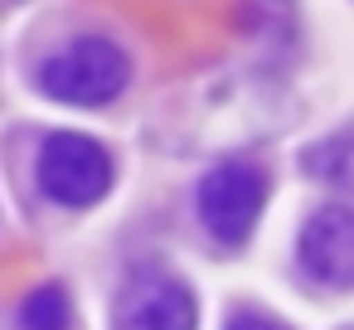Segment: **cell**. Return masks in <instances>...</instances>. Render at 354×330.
Masks as SVG:
<instances>
[{"mask_svg":"<svg viewBox=\"0 0 354 330\" xmlns=\"http://www.w3.org/2000/svg\"><path fill=\"white\" fill-rule=\"evenodd\" d=\"M344 330H354V320H349V325H344Z\"/></svg>","mask_w":354,"mask_h":330,"instance_id":"obj_9","label":"cell"},{"mask_svg":"<svg viewBox=\"0 0 354 330\" xmlns=\"http://www.w3.org/2000/svg\"><path fill=\"white\" fill-rule=\"evenodd\" d=\"M68 325H73V296L59 282H44L20 301V330H68Z\"/></svg>","mask_w":354,"mask_h":330,"instance_id":"obj_7","label":"cell"},{"mask_svg":"<svg viewBox=\"0 0 354 330\" xmlns=\"http://www.w3.org/2000/svg\"><path fill=\"white\" fill-rule=\"evenodd\" d=\"M117 330H199L194 286L175 272H136L117 296Z\"/></svg>","mask_w":354,"mask_h":330,"instance_id":"obj_5","label":"cell"},{"mask_svg":"<svg viewBox=\"0 0 354 330\" xmlns=\"http://www.w3.org/2000/svg\"><path fill=\"white\" fill-rule=\"evenodd\" d=\"M296 272L330 296H354V204L325 199L296 228Z\"/></svg>","mask_w":354,"mask_h":330,"instance_id":"obj_4","label":"cell"},{"mask_svg":"<svg viewBox=\"0 0 354 330\" xmlns=\"http://www.w3.org/2000/svg\"><path fill=\"white\" fill-rule=\"evenodd\" d=\"M127 83H131V59L107 35H88L59 49L39 68V93L64 107H107L127 93Z\"/></svg>","mask_w":354,"mask_h":330,"instance_id":"obj_2","label":"cell"},{"mask_svg":"<svg viewBox=\"0 0 354 330\" xmlns=\"http://www.w3.org/2000/svg\"><path fill=\"white\" fill-rule=\"evenodd\" d=\"M301 175L325 194L354 204V117H344L339 127H330L301 151Z\"/></svg>","mask_w":354,"mask_h":330,"instance_id":"obj_6","label":"cell"},{"mask_svg":"<svg viewBox=\"0 0 354 330\" xmlns=\"http://www.w3.org/2000/svg\"><path fill=\"white\" fill-rule=\"evenodd\" d=\"M267 199H272V170L252 156H228L199 180L194 209H199L204 233L233 253V248L252 243V233L267 214Z\"/></svg>","mask_w":354,"mask_h":330,"instance_id":"obj_1","label":"cell"},{"mask_svg":"<svg viewBox=\"0 0 354 330\" xmlns=\"http://www.w3.org/2000/svg\"><path fill=\"white\" fill-rule=\"evenodd\" d=\"M35 180H39L44 199H54L64 209H93V204H102L112 194L117 161L88 131H54L44 141V151H39Z\"/></svg>","mask_w":354,"mask_h":330,"instance_id":"obj_3","label":"cell"},{"mask_svg":"<svg viewBox=\"0 0 354 330\" xmlns=\"http://www.w3.org/2000/svg\"><path fill=\"white\" fill-rule=\"evenodd\" d=\"M223 330H296L291 320H281L277 311H267V306H233L228 311V320H223Z\"/></svg>","mask_w":354,"mask_h":330,"instance_id":"obj_8","label":"cell"}]
</instances>
